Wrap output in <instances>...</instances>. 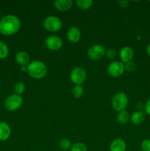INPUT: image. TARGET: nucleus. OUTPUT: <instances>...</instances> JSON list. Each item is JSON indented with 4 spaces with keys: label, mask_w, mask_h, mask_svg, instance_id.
<instances>
[{
    "label": "nucleus",
    "mask_w": 150,
    "mask_h": 151,
    "mask_svg": "<svg viewBox=\"0 0 150 151\" xmlns=\"http://www.w3.org/2000/svg\"><path fill=\"white\" fill-rule=\"evenodd\" d=\"M126 145L122 139H115L110 145V151H126Z\"/></svg>",
    "instance_id": "obj_13"
},
{
    "label": "nucleus",
    "mask_w": 150,
    "mask_h": 151,
    "mask_svg": "<svg viewBox=\"0 0 150 151\" xmlns=\"http://www.w3.org/2000/svg\"><path fill=\"white\" fill-rule=\"evenodd\" d=\"M44 44L48 50L51 51H57L63 47V40L57 35H50L44 41Z\"/></svg>",
    "instance_id": "obj_7"
},
{
    "label": "nucleus",
    "mask_w": 150,
    "mask_h": 151,
    "mask_svg": "<svg viewBox=\"0 0 150 151\" xmlns=\"http://www.w3.org/2000/svg\"><path fill=\"white\" fill-rule=\"evenodd\" d=\"M118 4L121 8H126L129 7V1L127 0H120V1H118Z\"/></svg>",
    "instance_id": "obj_27"
},
{
    "label": "nucleus",
    "mask_w": 150,
    "mask_h": 151,
    "mask_svg": "<svg viewBox=\"0 0 150 151\" xmlns=\"http://www.w3.org/2000/svg\"><path fill=\"white\" fill-rule=\"evenodd\" d=\"M67 39L70 41L71 43H77L79 42L81 38V31L76 27H72L69 28V30L66 33Z\"/></svg>",
    "instance_id": "obj_10"
},
{
    "label": "nucleus",
    "mask_w": 150,
    "mask_h": 151,
    "mask_svg": "<svg viewBox=\"0 0 150 151\" xmlns=\"http://www.w3.org/2000/svg\"><path fill=\"white\" fill-rule=\"evenodd\" d=\"M128 103H129L128 97L124 92H119L113 96L111 101L112 107L117 112L125 110L127 107Z\"/></svg>",
    "instance_id": "obj_3"
},
{
    "label": "nucleus",
    "mask_w": 150,
    "mask_h": 151,
    "mask_svg": "<svg viewBox=\"0 0 150 151\" xmlns=\"http://www.w3.org/2000/svg\"><path fill=\"white\" fill-rule=\"evenodd\" d=\"M135 63L133 61H129L124 64V69L125 71L128 72H132L135 70Z\"/></svg>",
    "instance_id": "obj_25"
},
{
    "label": "nucleus",
    "mask_w": 150,
    "mask_h": 151,
    "mask_svg": "<svg viewBox=\"0 0 150 151\" xmlns=\"http://www.w3.org/2000/svg\"><path fill=\"white\" fill-rule=\"evenodd\" d=\"M105 54V50L101 44H94L88 50V56L93 60H99Z\"/></svg>",
    "instance_id": "obj_9"
},
{
    "label": "nucleus",
    "mask_w": 150,
    "mask_h": 151,
    "mask_svg": "<svg viewBox=\"0 0 150 151\" xmlns=\"http://www.w3.org/2000/svg\"><path fill=\"white\" fill-rule=\"evenodd\" d=\"M146 54L150 57V44H148V46L146 47Z\"/></svg>",
    "instance_id": "obj_29"
},
{
    "label": "nucleus",
    "mask_w": 150,
    "mask_h": 151,
    "mask_svg": "<svg viewBox=\"0 0 150 151\" xmlns=\"http://www.w3.org/2000/svg\"><path fill=\"white\" fill-rule=\"evenodd\" d=\"M87 78V73L82 67H76L72 69L70 74V79L74 85H82Z\"/></svg>",
    "instance_id": "obj_6"
},
{
    "label": "nucleus",
    "mask_w": 150,
    "mask_h": 151,
    "mask_svg": "<svg viewBox=\"0 0 150 151\" xmlns=\"http://www.w3.org/2000/svg\"><path fill=\"white\" fill-rule=\"evenodd\" d=\"M11 134V129L5 122H0V141H6Z\"/></svg>",
    "instance_id": "obj_14"
},
{
    "label": "nucleus",
    "mask_w": 150,
    "mask_h": 151,
    "mask_svg": "<svg viewBox=\"0 0 150 151\" xmlns=\"http://www.w3.org/2000/svg\"><path fill=\"white\" fill-rule=\"evenodd\" d=\"M71 0H56L54 2V7L60 12H66L70 10L73 6Z\"/></svg>",
    "instance_id": "obj_12"
},
{
    "label": "nucleus",
    "mask_w": 150,
    "mask_h": 151,
    "mask_svg": "<svg viewBox=\"0 0 150 151\" xmlns=\"http://www.w3.org/2000/svg\"><path fill=\"white\" fill-rule=\"evenodd\" d=\"M21 28L20 19L14 15H6L0 19V33L10 36L19 32Z\"/></svg>",
    "instance_id": "obj_1"
},
{
    "label": "nucleus",
    "mask_w": 150,
    "mask_h": 151,
    "mask_svg": "<svg viewBox=\"0 0 150 151\" xmlns=\"http://www.w3.org/2000/svg\"><path fill=\"white\" fill-rule=\"evenodd\" d=\"M72 94L75 98H80L84 94V89L82 86L75 85L72 89Z\"/></svg>",
    "instance_id": "obj_21"
},
{
    "label": "nucleus",
    "mask_w": 150,
    "mask_h": 151,
    "mask_svg": "<svg viewBox=\"0 0 150 151\" xmlns=\"http://www.w3.org/2000/svg\"><path fill=\"white\" fill-rule=\"evenodd\" d=\"M71 142L69 139H62L59 142V146H60V148L62 150H70L71 147Z\"/></svg>",
    "instance_id": "obj_23"
},
{
    "label": "nucleus",
    "mask_w": 150,
    "mask_h": 151,
    "mask_svg": "<svg viewBox=\"0 0 150 151\" xmlns=\"http://www.w3.org/2000/svg\"><path fill=\"white\" fill-rule=\"evenodd\" d=\"M0 18H1V12H0Z\"/></svg>",
    "instance_id": "obj_31"
},
{
    "label": "nucleus",
    "mask_w": 150,
    "mask_h": 151,
    "mask_svg": "<svg viewBox=\"0 0 150 151\" xmlns=\"http://www.w3.org/2000/svg\"><path fill=\"white\" fill-rule=\"evenodd\" d=\"M15 60L21 66H27L29 63V55L24 51L18 52L15 56Z\"/></svg>",
    "instance_id": "obj_15"
},
{
    "label": "nucleus",
    "mask_w": 150,
    "mask_h": 151,
    "mask_svg": "<svg viewBox=\"0 0 150 151\" xmlns=\"http://www.w3.org/2000/svg\"><path fill=\"white\" fill-rule=\"evenodd\" d=\"M27 72L34 79H42L47 73V67L45 63L40 60H33L27 66Z\"/></svg>",
    "instance_id": "obj_2"
},
{
    "label": "nucleus",
    "mask_w": 150,
    "mask_h": 151,
    "mask_svg": "<svg viewBox=\"0 0 150 151\" xmlns=\"http://www.w3.org/2000/svg\"><path fill=\"white\" fill-rule=\"evenodd\" d=\"M25 88H26L25 84L21 81H19V82H16L15 83L14 86H13V91L16 94L21 95L24 92Z\"/></svg>",
    "instance_id": "obj_19"
},
{
    "label": "nucleus",
    "mask_w": 150,
    "mask_h": 151,
    "mask_svg": "<svg viewBox=\"0 0 150 151\" xmlns=\"http://www.w3.org/2000/svg\"><path fill=\"white\" fill-rule=\"evenodd\" d=\"M76 4L82 10H88L92 7L94 1L92 0H76Z\"/></svg>",
    "instance_id": "obj_18"
},
{
    "label": "nucleus",
    "mask_w": 150,
    "mask_h": 151,
    "mask_svg": "<svg viewBox=\"0 0 150 151\" xmlns=\"http://www.w3.org/2000/svg\"><path fill=\"white\" fill-rule=\"evenodd\" d=\"M144 111L146 114L150 116V98L146 101V103L144 105Z\"/></svg>",
    "instance_id": "obj_28"
},
{
    "label": "nucleus",
    "mask_w": 150,
    "mask_h": 151,
    "mask_svg": "<svg viewBox=\"0 0 150 151\" xmlns=\"http://www.w3.org/2000/svg\"><path fill=\"white\" fill-rule=\"evenodd\" d=\"M23 103V98L21 95L13 94L8 96L4 101V107L8 111H15L19 109Z\"/></svg>",
    "instance_id": "obj_5"
},
{
    "label": "nucleus",
    "mask_w": 150,
    "mask_h": 151,
    "mask_svg": "<svg viewBox=\"0 0 150 151\" xmlns=\"http://www.w3.org/2000/svg\"><path fill=\"white\" fill-rule=\"evenodd\" d=\"M70 151H88V147L84 143L76 142L72 145Z\"/></svg>",
    "instance_id": "obj_22"
},
{
    "label": "nucleus",
    "mask_w": 150,
    "mask_h": 151,
    "mask_svg": "<svg viewBox=\"0 0 150 151\" xmlns=\"http://www.w3.org/2000/svg\"><path fill=\"white\" fill-rule=\"evenodd\" d=\"M120 59L122 63H127V62L131 61L133 58L134 51L131 47H124L121 50H120L119 53Z\"/></svg>",
    "instance_id": "obj_11"
},
{
    "label": "nucleus",
    "mask_w": 150,
    "mask_h": 151,
    "mask_svg": "<svg viewBox=\"0 0 150 151\" xmlns=\"http://www.w3.org/2000/svg\"><path fill=\"white\" fill-rule=\"evenodd\" d=\"M22 72H27V66H22L21 68Z\"/></svg>",
    "instance_id": "obj_30"
},
{
    "label": "nucleus",
    "mask_w": 150,
    "mask_h": 151,
    "mask_svg": "<svg viewBox=\"0 0 150 151\" xmlns=\"http://www.w3.org/2000/svg\"><path fill=\"white\" fill-rule=\"evenodd\" d=\"M9 48L7 44L2 41H0V59H4L8 56Z\"/></svg>",
    "instance_id": "obj_20"
},
{
    "label": "nucleus",
    "mask_w": 150,
    "mask_h": 151,
    "mask_svg": "<svg viewBox=\"0 0 150 151\" xmlns=\"http://www.w3.org/2000/svg\"><path fill=\"white\" fill-rule=\"evenodd\" d=\"M104 55H105L107 58L114 59L116 57V55H117V52H116V50L115 49L109 48L106 50L105 54Z\"/></svg>",
    "instance_id": "obj_24"
},
{
    "label": "nucleus",
    "mask_w": 150,
    "mask_h": 151,
    "mask_svg": "<svg viewBox=\"0 0 150 151\" xmlns=\"http://www.w3.org/2000/svg\"><path fill=\"white\" fill-rule=\"evenodd\" d=\"M124 64L121 61H113L109 64L107 72L113 78H119L124 72Z\"/></svg>",
    "instance_id": "obj_8"
},
{
    "label": "nucleus",
    "mask_w": 150,
    "mask_h": 151,
    "mask_svg": "<svg viewBox=\"0 0 150 151\" xmlns=\"http://www.w3.org/2000/svg\"><path fill=\"white\" fill-rule=\"evenodd\" d=\"M145 119V113L142 111H137L132 114L130 116V121L133 125H139Z\"/></svg>",
    "instance_id": "obj_16"
},
{
    "label": "nucleus",
    "mask_w": 150,
    "mask_h": 151,
    "mask_svg": "<svg viewBox=\"0 0 150 151\" xmlns=\"http://www.w3.org/2000/svg\"><path fill=\"white\" fill-rule=\"evenodd\" d=\"M130 119V116L127 111L125 110L121 111L118 113L117 114V120L121 125H124V124L127 123L129 120Z\"/></svg>",
    "instance_id": "obj_17"
},
{
    "label": "nucleus",
    "mask_w": 150,
    "mask_h": 151,
    "mask_svg": "<svg viewBox=\"0 0 150 151\" xmlns=\"http://www.w3.org/2000/svg\"><path fill=\"white\" fill-rule=\"evenodd\" d=\"M43 24L47 31L50 32H56L60 30L63 27V22L57 16H49L44 19Z\"/></svg>",
    "instance_id": "obj_4"
},
{
    "label": "nucleus",
    "mask_w": 150,
    "mask_h": 151,
    "mask_svg": "<svg viewBox=\"0 0 150 151\" xmlns=\"http://www.w3.org/2000/svg\"><path fill=\"white\" fill-rule=\"evenodd\" d=\"M141 148L142 151H150V139H146L143 140L141 144Z\"/></svg>",
    "instance_id": "obj_26"
}]
</instances>
